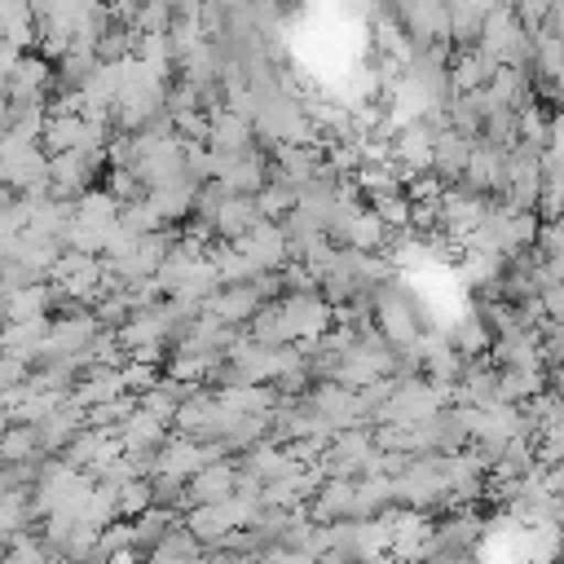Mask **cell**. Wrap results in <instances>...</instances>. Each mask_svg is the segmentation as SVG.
<instances>
[{
	"instance_id": "2e32d148",
	"label": "cell",
	"mask_w": 564,
	"mask_h": 564,
	"mask_svg": "<svg viewBox=\"0 0 564 564\" xmlns=\"http://www.w3.org/2000/svg\"><path fill=\"white\" fill-rule=\"evenodd\" d=\"M260 216H256V207H251V198H238V194H225V203L216 207V216H212V234H220V238H229V242H238L251 225H256Z\"/></svg>"
},
{
	"instance_id": "9c48e42d",
	"label": "cell",
	"mask_w": 564,
	"mask_h": 564,
	"mask_svg": "<svg viewBox=\"0 0 564 564\" xmlns=\"http://www.w3.org/2000/svg\"><path fill=\"white\" fill-rule=\"evenodd\" d=\"M471 145H476V141H471V137H463V132H454V128H445V132H436V137H432V172H436V181H441V185H449V181H458V176H463Z\"/></svg>"
},
{
	"instance_id": "603a6c76",
	"label": "cell",
	"mask_w": 564,
	"mask_h": 564,
	"mask_svg": "<svg viewBox=\"0 0 564 564\" xmlns=\"http://www.w3.org/2000/svg\"><path fill=\"white\" fill-rule=\"evenodd\" d=\"M115 225H119L123 234H132V238H145V234H159V229H163V220L154 216V207L145 203V194H141V198H132V203H123Z\"/></svg>"
},
{
	"instance_id": "8fae6325",
	"label": "cell",
	"mask_w": 564,
	"mask_h": 564,
	"mask_svg": "<svg viewBox=\"0 0 564 564\" xmlns=\"http://www.w3.org/2000/svg\"><path fill=\"white\" fill-rule=\"evenodd\" d=\"M494 70H498V66H494L485 53L463 48V53L454 57V66H445V84H449V93H458V97H463V93H480Z\"/></svg>"
},
{
	"instance_id": "3957f363",
	"label": "cell",
	"mask_w": 564,
	"mask_h": 564,
	"mask_svg": "<svg viewBox=\"0 0 564 564\" xmlns=\"http://www.w3.org/2000/svg\"><path fill=\"white\" fill-rule=\"evenodd\" d=\"M502 172H507V154L494 150V145H485V141H476L458 181H463L467 194H476V198L489 203V194H502Z\"/></svg>"
},
{
	"instance_id": "7a4b0ae2",
	"label": "cell",
	"mask_w": 564,
	"mask_h": 564,
	"mask_svg": "<svg viewBox=\"0 0 564 564\" xmlns=\"http://www.w3.org/2000/svg\"><path fill=\"white\" fill-rule=\"evenodd\" d=\"M97 335V322L93 313H66V317H53L48 330H44V344H40V361H70L75 352H84V344Z\"/></svg>"
},
{
	"instance_id": "cb8c5ba5",
	"label": "cell",
	"mask_w": 564,
	"mask_h": 564,
	"mask_svg": "<svg viewBox=\"0 0 564 564\" xmlns=\"http://www.w3.org/2000/svg\"><path fill=\"white\" fill-rule=\"evenodd\" d=\"M115 507H119V520H137L141 511H150V507H154V498H150V480H132V485L115 489Z\"/></svg>"
},
{
	"instance_id": "e0dca14e",
	"label": "cell",
	"mask_w": 564,
	"mask_h": 564,
	"mask_svg": "<svg viewBox=\"0 0 564 564\" xmlns=\"http://www.w3.org/2000/svg\"><path fill=\"white\" fill-rule=\"evenodd\" d=\"M542 388H551L542 370H498V401H502V405H516V410H520V405L533 401Z\"/></svg>"
},
{
	"instance_id": "d6986e66",
	"label": "cell",
	"mask_w": 564,
	"mask_h": 564,
	"mask_svg": "<svg viewBox=\"0 0 564 564\" xmlns=\"http://www.w3.org/2000/svg\"><path fill=\"white\" fill-rule=\"evenodd\" d=\"M75 220L101 234V229H110V225L119 220V203H115L106 189H84V194L75 198Z\"/></svg>"
},
{
	"instance_id": "484cf974",
	"label": "cell",
	"mask_w": 564,
	"mask_h": 564,
	"mask_svg": "<svg viewBox=\"0 0 564 564\" xmlns=\"http://www.w3.org/2000/svg\"><path fill=\"white\" fill-rule=\"evenodd\" d=\"M26 379H31V366L18 361V357H9V352H0V392L4 388H22Z\"/></svg>"
},
{
	"instance_id": "44dd1931",
	"label": "cell",
	"mask_w": 564,
	"mask_h": 564,
	"mask_svg": "<svg viewBox=\"0 0 564 564\" xmlns=\"http://www.w3.org/2000/svg\"><path fill=\"white\" fill-rule=\"evenodd\" d=\"M251 207H256V216H260V220H273V225H278V220L295 207V189H291V185H282V181L273 176V181H264V185L251 194Z\"/></svg>"
},
{
	"instance_id": "5b68a950",
	"label": "cell",
	"mask_w": 564,
	"mask_h": 564,
	"mask_svg": "<svg viewBox=\"0 0 564 564\" xmlns=\"http://www.w3.org/2000/svg\"><path fill=\"white\" fill-rule=\"evenodd\" d=\"M48 79H53V66H48L44 57H35V53H22V57H18V66L9 70L4 101H9V106H40V97H44Z\"/></svg>"
},
{
	"instance_id": "ac0fdd59",
	"label": "cell",
	"mask_w": 564,
	"mask_h": 564,
	"mask_svg": "<svg viewBox=\"0 0 564 564\" xmlns=\"http://www.w3.org/2000/svg\"><path fill=\"white\" fill-rule=\"evenodd\" d=\"M44 308H48V286L44 282L22 286V291H9L0 300V317L4 322H35V317H44Z\"/></svg>"
},
{
	"instance_id": "4316f807",
	"label": "cell",
	"mask_w": 564,
	"mask_h": 564,
	"mask_svg": "<svg viewBox=\"0 0 564 564\" xmlns=\"http://www.w3.org/2000/svg\"><path fill=\"white\" fill-rule=\"evenodd\" d=\"M229 564H264V560H260V555H234Z\"/></svg>"
},
{
	"instance_id": "30bf717a",
	"label": "cell",
	"mask_w": 564,
	"mask_h": 564,
	"mask_svg": "<svg viewBox=\"0 0 564 564\" xmlns=\"http://www.w3.org/2000/svg\"><path fill=\"white\" fill-rule=\"evenodd\" d=\"M194 194H198V181L181 176V181H167V185H154L145 189V203L154 207V216L167 225V220H181L194 212Z\"/></svg>"
},
{
	"instance_id": "7c38bea8",
	"label": "cell",
	"mask_w": 564,
	"mask_h": 564,
	"mask_svg": "<svg viewBox=\"0 0 564 564\" xmlns=\"http://www.w3.org/2000/svg\"><path fill=\"white\" fill-rule=\"evenodd\" d=\"M115 436H119L123 454H154V449L167 441L163 423H159V419H150V414H141V410H132V414L115 427Z\"/></svg>"
},
{
	"instance_id": "8992f818",
	"label": "cell",
	"mask_w": 564,
	"mask_h": 564,
	"mask_svg": "<svg viewBox=\"0 0 564 564\" xmlns=\"http://www.w3.org/2000/svg\"><path fill=\"white\" fill-rule=\"evenodd\" d=\"M234 485H238V467L216 458L207 467H198L189 480H185V502L189 507H212V502H225L234 498Z\"/></svg>"
},
{
	"instance_id": "4fadbf2b",
	"label": "cell",
	"mask_w": 564,
	"mask_h": 564,
	"mask_svg": "<svg viewBox=\"0 0 564 564\" xmlns=\"http://www.w3.org/2000/svg\"><path fill=\"white\" fill-rule=\"evenodd\" d=\"M445 344L458 352V357H485L489 352V344H494V330H489V322L480 317V313H467V317H458L449 330H445Z\"/></svg>"
},
{
	"instance_id": "5bb4252c",
	"label": "cell",
	"mask_w": 564,
	"mask_h": 564,
	"mask_svg": "<svg viewBox=\"0 0 564 564\" xmlns=\"http://www.w3.org/2000/svg\"><path fill=\"white\" fill-rule=\"evenodd\" d=\"M44 330H48V317H35V322H4L0 330V352L18 357V361H35L40 357V344H44Z\"/></svg>"
},
{
	"instance_id": "ba28073f",
	"label": "cell",
	"mask_w": 564,
	"mask_h": 564,
	"mask_svg": "<svg viewBox=\"0 0 564 564\" xmlns=\"http://www.w3.org/2000/svg\"><path fill=\"white\" fill-rule=\"evenodd\" d=\"M207 145H212V154L238 159L251 150V123L229 110H216V115H207Z\"/></svg>"
},
{
	"instance_id": "d4e9b609",
	"label": "cell",
	"mask_w": 564,
	"mask_h": 564,
	"mask_svg": "<svg viewBox=\"0 0 564 564\" xmlns=\"http://www.w3.org/2000/svg\"><path fill=\"white\" fill-rule=\"evenodd\" d=\"M555 524H546V529H524V560L529 564H551L555 560Z\"/></svg>"
},
{
	"instance_id": "9a60e30c",
	"label": "cell",
	"mask_w": 564,
	"mask_h": 564,
	"mask_svg": "<svg viewBox=\"0 0 564 564\" xmlns=\"http://www.w3.org/2000/svg\"><path fill=\"white\" fill-rule=\"evenodd\" d=\"M75 432H84V410L70 405V401H62L44 423H35L40 449H66V441H70Z\"/></svg>"
},
{
	"instance_id": "ffe728a7",
	"label": "cell",
	"mask_w": 564,
	"mask_h": 564,
	"mask_svg": "<svg viewBox=\"0 0 564 564\" xmlns=\"http://www.w3.org/2000/svg\"><path fill=\"white\" fill-rule=\"evenodd\" d=\"M35 454H40V436H35V427H26V423H9V427L0 432V467L35 463Z\"/></svg>"
},
{
	"instance_id": "277c9868",
	"label": "cell",
	"mask_w": 564,
	"mask_h": 564,
	"mask_svg": "<svg viewBox=\"0 0 564 564\" xmlns=\"http://www.w3.org/2000/svg\"><path fill=\"white\" fill-rule=\"evenodd\" d=\"M251 264H256V273H273L278 264H286V234H282V225H273V220H256L238 242H234Z\"/></svg>"
},
{
	"instance_id": "52a82bcc",
	"label": "cell",
	"mask_w": 564,
	"mask_h": 564,
	"mask_svg": "<svg viewBox=\"0 0 564 564\" xmlns=\"http://www.w3.org/2000/svg\"><path fill=\"white\" fill-rule=\"evenodd\" d=\"M203 313H212L216 322H225V326H247L256 313H260V295L251 291V282H242V286H220L207 304H203Z\"/></svg>"
},
{
	"instance_id": "7402d4cb",
	"label": "cell",
	"mask_w": 564,
	"mask_h": 564,
	"mask_svg": "<svg viewBox=\"0 0 564 564\" xmlns=\"http://www.w3.org/2000/svg\"><path fill=\"white\" fill-rule=\"evenodd\" d=\"M480 18H485V4H445V40H458V44H471L476 31H480Z\"/></svg>"
},
{
	"instance_id": "6da1fadb",
	"label": "cell",
	"mask_w": 564,
	"mask_h": 564,
	"mask_svg": "<svg viewBox=\"0 0 564 564\" xmlns=\"http://www.w3.org/2000/svg\"><path fill=\"white\" fill-rule=\"evenodd\" d=\"M220 458V445H198L189 436H176V441H163L159 445V458L150 463V476H167V480H189L198 467L216 463Z\"/></svg>"
}]
</instances>
